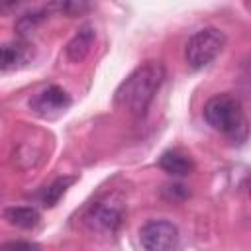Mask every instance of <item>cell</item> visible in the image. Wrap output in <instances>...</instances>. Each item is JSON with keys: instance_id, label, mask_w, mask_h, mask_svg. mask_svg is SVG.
<instances>
[{"instance_id": "obj_13", "label": "cell", "mask_w": 251, "mask_h": 251, "mask_svg": "<svg viewBox=\"0 0 251 251\" xmlns=\"http://www.w3.org/2000/svg\"><path fill=\"white\" fill-rule=\"evenodd\" d=\"M0 251H41V247L33 241H25V239H14V241H6L0 245Z\"/></svg>"}, {"instance_id": "obj_10", "label": "cell", "mask_w": 251, "mask_h": 251, "mask_svg": "<svg viewBox=\"0 0 251 251\" xmlns=\"http://www.w3.org/2000/svg\"><path fill=\"white\" fill-rule=\"evenodd\" d=\"M29 59V45L24 41L0 45V71H8L24 65Z\"/></svg>"}, {"instance_id": "obj_7", "label": "cell", "mask_w": 251, "mask_h": 251, "mask_svg": "<svg viewBox=\"0 0 251 251\" xmlns=\"http://www.w3.org/2000/svg\"><path fill=\"white\" fill-rule=\"evenodd\" d=\"M94 39H96V31L92 25H82L75 35L73 39L67 43L65 47V53H67V59L73 61V63H80L88 57L92 45H94Z\"/></svg>"}, {"instance_id": "obj_4", "label": "cell", "mask_w": 251, "mask_h": 251, "mask_svg": "<svg viewBox=\"0 0 251 251\" xmlns=\"http://www.w3.org/2000/svg\"><path fill=\"white\" fill-rule=\"evenodd\" d=\"M226 47V33L218 27H202L194 31L184 47L186 65L194 71L208 67Z\"/></svg>"}, {"instance_id": "obj_9", "label": "cell", "mask_w": 251, "mask_h": 251, "mask_svg": "<svg viewBox=\"0 0 251 251\" xmlns=\"http://www.w3.org/2000/svg\"><path fill=\"white\" fill-rule=\"evenodd\" d=\"M2 216L10 226L22 227V229H33L41 220V214L33 206H10L4 210Z\"/></svg>"}, {"instance_id": "obj_5", "label": "cell", "mask_w": 251, "mask_h": 251, "mask_svg": "<svg viewBox=\"0 0 251 251\" xmlns=\"http://www.w3.org/2000/svg\"><path fill=\"white\" fill-rule=\"evenodd\" d=\"M139 243L143 251H178L180 231L171 220H149L139 227Z\"/></svg>"}, {"instance_id": "obj_11", "label": "cell", "mask_w": 251, "mask_h": 251, "mask_svg": "<svg viewBox=\"0 0 251 251\" xmlns=\"http://www.w3.org/2000/svg\"><path fill=\"white\" fill-rule=\"evenodd\" d=\"M55 10V4H47V6H43V8H39V10H31V12H27V14H24V16H20L18 18V22H16V31L20 33V35H27V33H31L51 12Z\"/></svg>"}, {"instance_id": "obj_12", "label": "cell", "mask_w": 251, "mask_h": 251, "mask_svg": "<svg viewBox=\"0 0 251 251\" xmlns=\"http://www.w3.org/2000/svg\"><path fill=\"white\" fill-rule=\"evenodd\" d=\"M75 180H76V176H59L57 180H53V182L45 188V192L41 194V204H43L45 208H53V206L65 196V192L69 190V186H71Z\"/></svg>"}, {"instance_id": "obj_8", "label": "cell", "mask_w": 251, "mask_h": 251, "mask_svg": "<svg viewBox=\"0 0 251 251\" xmlns=\"http://www.w3.org/2000/svg\"><path fill=\"white\" fill-rule=\"evenodd\" d=\"M159 167L173 176H186L194 171V159L180 149H169L159 157Z\"/></svg>"}, {"instance_id": "obj_6", "label": "cell", "mask_w": 251, "mask_h": 251, "mask_svg": "<svg viewBox=\"0 0 251 251\" xmlns=\"http://www.w3.org/2000/svg\"><path fill=\"white\" fill-rule=\"evenodd\" d=\"M73 104L69 92L59 84H49L29 98V110L39 118H57Z\"/></svg>"}, {"instance_id": "obj_3", "label": "cell", "mask_w": 251, "mask_h": 251, "mask_svg": "<svg viewBox=\"0 0 251 251\" xmlns=\"http://www.w3.org/2000/svg\"><path fill=\"white\" fill-rule=\"evenodd\" d=\"M126 218V202L118 192L96 198L84 210V224L88 229L98 233H116Z\"/></svg>"}, {"instance_id": "obj_1", "label": "cell", "mask_w": 251, "mask_h": 251, "mask_svg": "<svg viewBox=\"0 0 251 251\" xmlns=\"http://www.w3.org/2000/svg\"><path fill=\"white\" fill-rule=\"evenodd\" d=\"M167 78V69L161 61H145L135 67L116 88L114 104L133 118L145 116L155 94Z\"/></svg>"}, {"instance_id": "obj_2", "label": "cell", "mask_w": 251, "mask_h": 251, "mask_svg": "<svg viewBox=\"0 0 251 251\" xmlns=\"http://www.w3.org/2000/svg\"><path fill=\"white\" fill-rule=\"evenodd\" d=\"M204 120L206 124L226 135L237 137L239 133L245 137L247 122L241 108V102L231 94H216L212 96L204 106Z\"/></svg>"}]
</instances>
